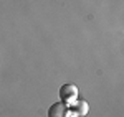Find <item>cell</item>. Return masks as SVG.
<instances>
[{
	"instance_id": "cell-1",
	"label": "cell",
	"mask_w": 124,
	"mask_h": 117,
	"mask_svg": "<svg viewBox=\"0 0 124 117\" xmlns=\"http://www.w3.org/2000/svg\"><path fill=\"white\" fill-rule=\"evenodd\" d=\"M58 96H60V102L71 106L78 99V88L75 84H63L58 91Z\"/></svg>"
},
{
	"instance_id": "cell-2",
	"label": "cell",
	"mask_w": 124,
	"mask_h": 117,
	"mask_svg": "<svg viewBox=\"0 0 124 117\" xmlns=\"http://www.w3.org/2000/svg\"><path fill=\"white\" fill-rule=\"evenodd\" d=\"M68 112V106L63 102H55L48 109V117H65Z\"/></svg>"
},
{
	"instance_id": "cell-3",
	"label": "cell",
	"mask_w": 124,
	"mask_h": 117,
	"mask_svg": "<svg viewBox=\"0 0 124 117\" xmlns=\"http://www.w3.org/2000/svg\"><path fill=\"white\" fill-rule=\"evenodd\" d=\"M70 110H73L76 116H86L88 114V110H89V106H88V102L86 101H75L71 106H70Z\"/></svg>"
},
{
	"instance_id": "cell-4",
	"label": "cell",
	"mask_w": 124,
	"mask_h": 117,
	"mask_svg": "<svg viewBox=\"0 0 124 117\" xmlns=\"http://www.w3.org/2000/svg\"><path fill=\"white\" fill-rule=\"evenodd\" d=\"M65 117H79V116H76L73 110H70V109H68V112H66V116H65Z\"/></svg>"
}]
</instances>
